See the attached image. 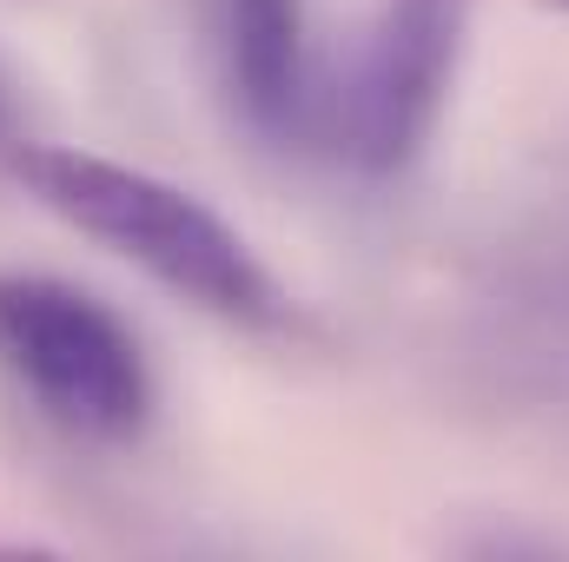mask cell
I'll use <instances>...</instances> for the list:
<instances>
[{"label": "cell", "instance_id": "cell-5", "mask_svg": "<svg viewBox=\"0 0 569 562\" xmlns=\"http://www.w3.org/2000/svg\"><path fill=\"white\" fill-rule=\"evenodd\" d=\"M13 140H20V133H13V93H7V80H0V152Z\"/></svg>", "mask_w": 569, "mask_h": 562}, {"label": "cell", "instance_id": "cell-2", "mask_svg": "<svg viewBox=\"0 0 569 562\" xmlns=\"http://www.w3.org/2000/svg\"><path fill=\"white\" fill-rule=\"evenodd\" d=\"M0 378L80 443H133L152 423V364L140 331L53 272H0Z\"/></svg>", "mask_w": 569, "mask_h": 562}, {"label": "cell", "instance_id": "cell-1", "mask_svg": "<svg viewBox=\"0 0 569 562\" xmlns=\"http://www.w3.org/2000/svg\"><path fill=\"white\" fill-rule=\"evenodd\" d=\"M7 172L20 179V192L40 212H53L67 232L93 239L100 252L127 259L172 298H186L226 324H252V331L284 318V291L272 284L266 259L199 192H186L146 165L60 140H13Z\"/></svg>", "mask_w": 569, "mask_h": 562}, {"label": "cell", "instance_id": "cell-4", "mask_svg": "<svg viewBox=\"0 0 569 562\" xmlns=\"http://www.w3.org/2000/svg\"><path fill=\"white\" fill-rule=\"evenodd\" d=\"M192 13L226 113L266 152H298L318 127L305 0H192Z\"/></svg>", "mask_w": 569, "mask_h": 562}, {"label": "cell", "instance_id": "cell-6", "mask_svg": "<svg viewBox=\"0 0 569 562\" xmlns=\"http://www.w3.org/2000/svg\"><path fill=\"white\" fill-rule=\"evenodd\" d=\"M550 7H569V0H550Z\"/></svg>", "mask_w": 569, "mask_h": 562}, {"label": "cell", "instance_id": "cell-3", "mask_svg": "<svg viewBox=\"0 0 569 562\" xmlns=\"http://www.w3.org/2000/svg\"><path fill=\"white\" fill-rule=\"evenodd\" d=\"M470 7L477 0H378L338 100V145L351 172L398 179L425 159L470 47Z\"/></svg>", "mask_w": 569, "mask_h": 562}]
</instances>
